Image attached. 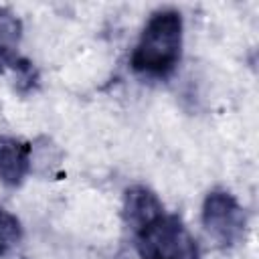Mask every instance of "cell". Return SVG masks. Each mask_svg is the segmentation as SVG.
Returning <instances> with one entry per match:
<instances>
[{"instance_id":"3957f363","label":"cell","mask_w":259,"mask_h":259,"mask_svg":"<svg viewBox=\"0 0 259 259\" xmlns=\"http://www.w3.org/2000/svg\"><path fill=\"white\" fill-rule=\"evenodd\" d=\"M200 221L204 231L219 245H225V247L235 245L243 237L245 225H247L245 208L235 198V194L223 188H214L204 196Z\"/></svg>"},{"instance_id":"5b68a950","label":"cell","mask_w":259,"mask_h":259,"mask_svg":"<svg viewBox=\"0 0 259 259\" xmlns=\"http://www.w3.org/2000/svg\"><path fill=\"white\" fill-rule=\"evenodd\" d=\"M32 172V148L12 136H0V182L16 188Z\"/></svg>"},{"instance_id":"52a82bcc","label":"cell","mask_w":259,"mask_h":259,"mask_svg":"<svg viewBox=\"0 0 259 259\" xmlns=\"http://www.w3.org/2000/svg\"><path fill=\"white\" fill-rule=\"evenodd\" d=\"M22 241V225L16 214L0 206V257L8 255Z\"/></svg>"},{"instance_id":"7a4b0ae2","label":"cell","mask_w":259,"mask_h":259,"mask_svg":"<svg viewBox=\"0 0 259 259\" xmlns=\"http://www.w3.org/2000/svg\"><path fill=\"white\" fill-rule=\"evenodd\" d=\"M140 259H200L194 235L178 214H164L152 227L136 235Z\"/></svg>"},{"instance_id":"6da1fadb","label":"cell","mask_w":259,"mask_h":259,"mask_svg":"<svg viewBox=\"0 0 259 259\" xmlns=\"http://www.w3.org/2000/svg\"><path fill=\"white\" fill-rule=\"evenodd\" d=\"M184 18L176 8H158L146 20L132 51L130 65L144 77L164 79L182 59Z\"/></svg>"},{"instance_id":"8992f818","label":"cell","mask_w":259,"mask_h":259,"mask_svg":"<svg viewBox=\"0 0 259 259\" xmlns=\"http://www.w3.org/2000/svg\"><path fill=\"white\" fill-rule=\"evenodd\" d=\"M22 40V20L16 12L0 6V73L8 67H16L18 47Z\"/></svg>"},{"instance_id":"277c9868","label":"cell","mask_w":259,"mask_h":259,"mask_svg":"<svg viewBox=\"0 0 259 259\" xmlns=\"http://www.w3.org/2000/svg\"><path fill=\"white\" fill-rule=\"evenodd\" d=\"M121 214H123L127 229L136 237L142 231H146L148 227H152L156 221H160L166 214V210L154 190H150L148 186L136 184L123 192Z\"/></svg>"}]
</instances>
